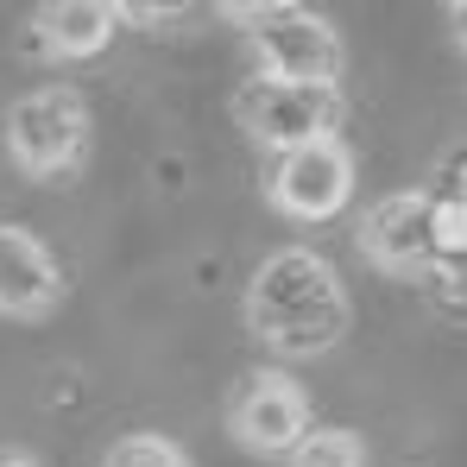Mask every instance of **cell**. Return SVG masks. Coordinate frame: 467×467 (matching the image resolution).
I'll return each mask as SVG.
<instances>
[{"instance_id":"cell-1","label":"cell","mask_w":467,"mask_h":467,"mask_svg":"<svg viewBox=\"0 0 467 467\" xmlns=\"http://www.w3.org/2000/svg\"><path fill=\"white\" fill-rule=\"evenodd\" d=\"M246 322L259 341H272L278 354H322L341 341L348 328V297L328 259L316 253H278L253 272L246 291Z\"/></svg>"},{"instance_id":"cell-2","label":"cell","mask_w":467,"mask_h":467,"mask_svg":"<svg viewBox=\"0 0 467 467\" xmlns=\"http://www.w3.org/2000/svg\"><path fill=\"white\" fill-rule=\"evenodd\" d=\"M234 13H240V19H253L259 77L335 88V70H341V38H335V26H328V19H316L310 6H234Z\"/></svg>"},{"instance_id":"cell-3","label":"cell","mask_w":467,"mask_h":467,"mask_svg":"<svg viewBox=\"0 0 467 467\" xmlns=\"http://www.w3.org/2000/svg\"><path fill=\"white\" fill-rule=\"evenodd\" d=\"M88 146V108L77 88H32L13 114H6V152L32 177H57L70 171Z\"/></svg>"},{"instance_id":"cell-4","label":"cell","mask_w":467,"mask_h":467,"mask_svg":"<svg viewBox=\"0 0 467 467\" xmlns=\"http://www.w3.org/2000/svg\"><path fill=\"white\" fill-rule=\"evenodd\" d=\"M240 127L272 152H304L316 140H335V88L253 77L240 88Z\"/></svg>"},{"instance_id":"cell-5","label":"cell","mask_w":467,"mask_h":467,"mask_svg":"<svg viewBox=\"0 0 467 467\" xmlns=\"http://www.w3.org/2000/svg\"><path fill=\"white\" fill-rule=\"evenodd\" d=\"M234 442L253 455H285L310 436V398L291 373H253L246 386L234 391Z\"/></svg>"},{"instance_id":"cell-6","label":"cell","mask_w":467,"mask_h":467,"mask_svg":"<svg viewBox=\"0 0 467 467\" xmlns=\"http://www.w3.org/2000/svg\"><path fill=\"white\" fill-rule=\"evenodd\" d=\"M354 196V158L341 140H316L304 152L278 158V177H272V202L291 215V222H328L341 215Z\"/></svg>"},{"instance_id":"cell-7","label":"cell","mask_w":467,"mask_h":467,"mask_svg":"<svg viewBox=\"0 0 467 467\" xmlns=\"http://www.w3.org/2000/svg\"><path fill=\"white\" fill-rule=\"evenodd\" d=\"M430 215H436V202L417 196V190H398V196H386V202H373V215L360 222L367 259L386 265V272H398V278H404V272H423V265L436 259Z\"/></svg>"},{"instance_id":"cell-8","label":"cell","mask_w":467,"mask_h":467,"mask_svg":"<svg viewBox=\"0 0 467 467\" xmlns=\"http://www.w3.org/2000/svg\"><path fill=\"white\" fill-rule=\"evenodd\" d=\"M64 278L32 228H0V316H45Z\"/></svg>"},{"instance_id":"cell-9","label":"cell","mask_w":467,"mask_h":467,"mask_svg":"<svg viewBox=\"0 0 467 467\" xmlns=\"http://www.w3.org/2000/svg\"><path fill=\"white\" fill-rule=\"evenodd\" d=\"M38 45L51 57H95L114 26H120V6H101V0H64V6H38Z\"/></svg>"},{"instance_id":"cell-10","label":"cell","mask_w":467,"mask_h":467,"mask_svg":"<svg viewBox=\"0 0 467 467\" xmlns=\"http://www.w3.org/2000/svg\"><path fill=\"white\" fill-rule=\"evenodd\" d=\"M291 467H367V449L354 430H310L291 449Z\"/></svg>"},{"instance_id":"cell-11","label":"cell","mask_w":467,"mask_h":467,"mask_svg":"<svg viewBox=\"0 0 467 467\" xmlns=\"http://www.w3.org/2000/svg\"><path fill=\"white\" fill-rule=\"evenodd\" d=\"M108 467H190V462H183V449L164 442V436H127V442L108 455Z\"/></svg>"},{"instance_id":"cell-12","label":"cell","mask_w":467,"mask_h":467,"mask_svg":"<svg viewBox=\"0 0 467 467\" xmlns=\"http://www.w3.org/2000/svg\"><path fill=\"white\" fill-rule=\"evenodd\" d=\"M430 234H436V253H467V202L462 196H442L436 215H430Z\"/></svg>"},{"instance_id":"cell-13","label":"cell","mask_w":467,"mask_h":467,"mask_svg":"<svg viewBox=\"0 0 467 467\" xmlns=\"http://www.w3.org/2000/svg\"><path fill=\"white\" fill-rule=\"evenodd\" d=\"M0 467H32V462L26 455H0Z\"/></svg>"},{"instance_id":"cell-14","label":"cell","mask_w":467,"mask_h":467,"mask_svg":"<svg viewBox=\"0 0 467 467\" xmlns=\"http://www.w3.org/2000/svg\"><path fill=\"white\" fill-rule=\"evenodd\" d=\"M455 26H462V45H467V6H462V13H455Z\"/></svg>"}]
</instances>
